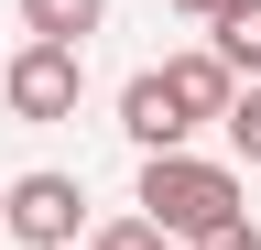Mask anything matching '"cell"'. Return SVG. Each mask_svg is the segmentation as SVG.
Segmentation results:
<instances>
[{
    "mask_svg": "<svg viewBox=\"0 0 261 250\" xmlns=\"http://www.w3.org/2000/svg\"><path fill=\"white\" fill-rule=\"evenodd\" d=\"M207 54L228 76H261V0H218L207 11Z\"/></svg>",
    "mask_w": 261,
    "mask_h": 250,
    "instance_id": "cell-6",
    "label": "cell"
},
{
    "mask_svg": "<svg viewBox=\"0 0 261 250\" xmlns=\"http://www.w3.org/2000/svg\"><path fill=\"white\" fill-rule=\"evenodd\" d=\"M120 131H130V142H142V152H185V131H196V120H185L174 98H163V76L142 66V76H130V87H120Z\"/></svg>",
    "mask_w": 261,
    "mask_h": 250,
    "instance_id": "cell-5",
    "label": "cell"
},
{
    "mask_svg": "<svg viewBox=\"0 0 261 250\" xmlns=\"http://www.w3.org/2000/svg\"><path fill=\"white\" fill-rule=\"evenodd\" d=\"M240 217V174L207 163V152H142V229L163 239H207Z\"/></svg>",
    "mask_w": 261,
    "mask_h": 250,
    "instance_id": "cell-1",
    "label": "cell"
},
{
    "mask_svg": "<svg viewBox=\"0 0 261 250\" xmlns=\"http://www.w3.org/2000/svg\"><path fill=\"white\" fill-rule=\"evenodd\" d=\"M152 76H163V98H174L185 120H218V109H228V87H240V76H228V66H218L207 44H185V54H163Z\"/></svg>",
    "mask_w": 261,
    "mask_h": 250,
    "instance_id": "cell-4",
    "label": "cell"
},
{
    "mask_svg": "<svg viewBox=\"0 0 261 250\" xmlns=\"http://www.w3.org/2000/svg\"><path fill=\"white\" fill-rule=\"evenodd\" d=\"M218 131H228V152H240V163H261V76H240V87H228Z\"/></svg>",
    "mask_w": 261,
    "mask_h": 250,
    "instance_id": "cell-8",
    "label": "cell"
},
{
    "mask_svg": "<svg viewBox=\"0 0 261 250\" xmlns=\"http://www.w3.org/2000/svg\"><path fill=\"white\" fill-rule=\"evenodd\" d=\"M174 11H196V22H207V11H218V0H174Z\"/></svg>",
    "mask_w": 261,
    "mask_h": 250,
    "instance_id": "cell-11",
    "label": "cell"
},
{
    "mask_svg": "<svg viewBox=\"0 0 261 250\" xmlns=\"http://www.w3.org/2000/svg\"><path fill=\"white\" fill-rule=\"evenodd\" d=\"M196 250H261V229H250V217H228V229H207Z\"/></svg>",
    "mask_w": 261,
    "mask_h": 250,
    "instance_id": "cell-10",
    "label": "cell"
},
{
    "mask_svg": "<svg viewBox=\"0 0 261 250\" xmlns=\"http://www.w3.org/2000/svg\"><path fill=\"white\" fill-rule=\"evenodd\" d=\"M76 98H87V54L76 44H22L0 66V109L11 120H76Z\"/></svg>",
    "mask_w": 261,
    "mask_h": 250,
    "instance_id": "cell-3",
    "label": "cell"
},
{
    "mask_svg": "<svg viewBox=\"0 0 261 250\" xmlns=\"http://www.w3.org/2000/svg\"><path fill=\"white\" fill-rule=\"evenodd\" d=\"M0 229H11L22 250H76V229H87V185L55 174V163L11 174V185H0Z\"/></svg>",
    "mask_w": 261,
    "mask_h": 250,
    "instance_id": "cell-2",
    "label": "cell"
},
{
    "mask_svg": "<svg viewBox=\"0 0 261 250\" xmlns=\"http://www.w3.org/2000/svg\"><path fill=\"white\" fill-rule=\"evenodd\" d=\"M87 250H174V239H163V229H142V217H109Z\"/></svg>",
    "mask_w": 261,
    "mask_h": 250,
    "instance_id": "cell-9",
    "label": "cell"
},
{
    "mask_svg": "<svg viewBox=\"0 0 261 250\" xmlns=\"http://www.w3.org/2000/svg\"><path fill=\"white\" fill-rule=\"evenodd\" d=\"M98 22H109V0H22V33H33V44H76V54H87Z\"/></svg>",
    "mask_w": 261,
    "mask_h": 250,
    "instance_id": "cell-7",
    "label": "cell"
}]
</instances>
